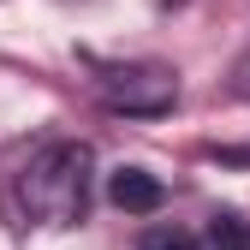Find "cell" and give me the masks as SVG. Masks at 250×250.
<instances>
[{"instance_id": "cell-1", "label": "cell", "mask_w": 250, "mask_h": 250, "mask_svg": "<svg viewBox=\"0 0 250 250\" xmlns=\"http://www.w3.org/2000/svg\"><path fill=\"white\" fill-rule=\"evenodd\" d=\"M89 185H96V149L89 143H42L18 173V203L42 227H72L89 208Z\"/></svg>"}, {"instance_id": "cell-2", "label": "cell", "mask_w": 250, "mask_h": 250, "mask_svg": "<svg viewBox=\"0 0 250 250\" xmlns=\"http://www.w3.org/2000/svg\"><path fill=\"white\" fill-rule=\"evenodd\" d=\"M96 89L113 113H167L179 78L161 60H131V66H96Z\"/></svg>"}, {"instance_id": "cell-3", "label": "cell", "mask_w": 250, "mask_h": 250, "mask_svg": "<svg viewBox=\"0 0 250 250\" xmlns=\"http://www.w3.org/2000/svg\"><path fill=\"white\" fill-rule=\"evenodd\" d=\"M107 197L125 208V214H155V208H161V179H155V173H143V167H119L113 179H107Z\"/></svg>"}, {"instance_id": "cell-4", "label": "cell", "mask_w": 250, "mask_h": 250, "mask_svg": "<svg viewBox=\"0 0 250 250\" xmlns=\"http://www.w3.org/2000/svg\"><path fill=\"white\" fill-rule=\"evenodd\" d=\"M208 250H250V221L232 208H214L208 214Z\"/></svg>"}, {"instance_id": "cell-5", "label": "cell", "mask_w": 250, "mask_h": 250, "mask_svg": "<svg viewBox=\"0 0 250 250\" xmlns=\"http://www.w3.org/2000/svg\"><path fill=\"white\" fill-rule=\"evenodd\" d=\"M143 250H203L191 232H179V227H155L149 238H143Z\"/></svg>"}]
</instances>
